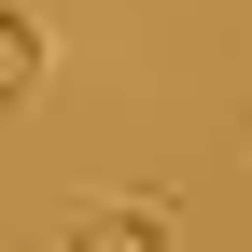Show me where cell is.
Instances as JSON below:
<instances>
[{
	"instance_id": "1",
	"label": "cell",
	"mask_w": 252,
	"mask_h": 252,
	"mask_svg": "<svg viewBox=\"0 0 252 252\" xmlns=\"http://www.w3.org/2000/svg\"><path fill=\"white\" fill-rule=\"evenodd\" d=\"M56 252H182V224H168V196H112V210H84Z\"/></svg>"
},
{
	"instance_id": "2",
	"label": "cell",
	"mask_w": 252,
	"mask_h": 252,
	"mask_svg": "<svg viewBox=\"0 0 252 252\" xmlns=\"http://www.w3.org/2000/svg\"><path fill=\"white\" fill-rule=\"evenodd\" d=\"M28 84H42V28L0 0V98H28Z\"/></svg>"
}]
</instances>
